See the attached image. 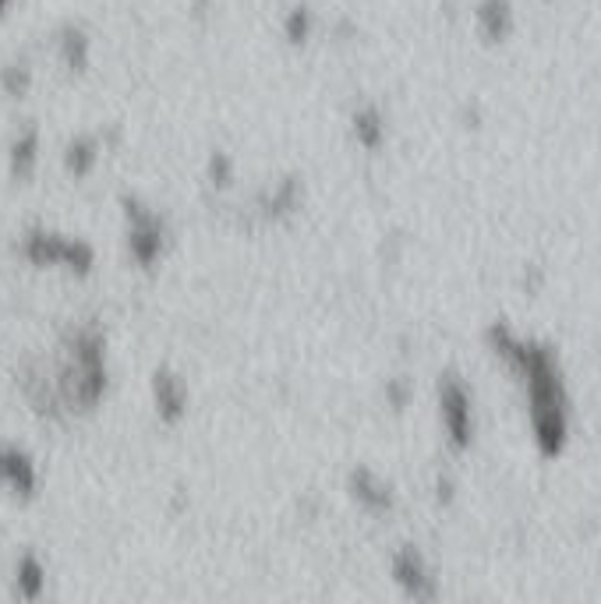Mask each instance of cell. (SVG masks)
I'll list each match as a JSON object with an SVG mask.
<instances>
[{"instance_id": "obj_15", "label": "cell", "mask_w": 601, "mask_h": 604, "mask_svg": "<svg viewBox=\"0 0 601 604\" xmlns=\"http://www.w3.org/2000/svg\"><path fill=\"white\" fill-rule=\"evenodd\" d=\"M209 184H217V188L234 184V160H230L227 152H212L209 155Z\"/></svg>"}, {"instance_id": "obj_9", "label": "cell", "mask_w": 601, "mask_h": 604, "mask_svg": "<svg viewBox=\"0 0 601 604\" xmlns=\"http://www.w3.org/2000/svg\"><path fill=\"white\" fill-rule=\"evenodd\" d=\"M351 495L358 505H364L368 513H390L393 510L390 484H385L375 471H368V466H358V471L351 474Z\"/></svg>"}, {"instance_id": "obj_3", "label": "cell", "mask_w": 601, "mask_h": 604, "mask_svg": "<svg viewBox=\"0 0 601 604\" xmlns=\"http://www.w3.org/2000/svg\"><path fill=\"white\" fill-rule=\"evenodd\" d=\"M22 259L36 269H68L74 276H89L96 265V251L79 238H64V233L36 226L22 233Z\"/></svg>"}, {"instance_id": "obj_16", "label": "cell", "mask_w": 601, "mask_h": 604, "mask_svg": "<svg viewBox=\"0 0 601 604\" xmlns=\"http://www.w3.org/2000/svg\"><path fill=\"white\" fill-rule=\"evenodd\" d=\"M64 53H68L71 71H82V68H86V39H82V36L68 32V39H64Z\"/></svg>"}, {"instance_id": "obj_1", "label": "cell", "mask_w": 601, "mask_h": 604, "mask_svg": "<svg viewBox=\"0 0 601 604\" xmlns=\"http://www.w3.org/2000/svg\"><path fill=\"white\" fill-rule=\"evenodd\" d=\"M492 350L513 368L523 389H528L531 432L538 450L545 456H559L570 435V417H567V389H562L559 361L552 358V350L520 340L507 325L492 329Z\"/></svg>"}, {"instance_id": "obj_5", "label": "cell", "mask_w": 601, "mask_h": 604, "mask_svg": "<svg viewBox=\"0 0 601 604\" xmlns=\"http://www.w3.org/2000/svg\"><path fill=\"white\" fill-rule=\"evenodd\" d=\"M439 417L445 427L453 450H468L474 439V414H471V393L457 375H445L439 385Z\"/></svg>"}, {"instance_id": "obj_12", "label": "cell", "mask_w": 601, "mask_h": 604, "mask_svg": "<svg viewBox=\"0 0 601 604\" xmlns=\"http://www.w3.org/2000/svg\"><path fill=\"white\" fill-rule=\"evenodd\" d=\"M14 591H18V597H29V601H36L47 591V566L40 562V555L26 552L22 558H18V566H14Z\"/></svg>"}, {"instance_id": "obj_2", "label": "cell", "mask_w": 601, "mask_h": 604, "mask_svg": "<svg viewBox=\"0 0 601 604\" xmlns=\"http://www.w3.org/2000/svg\"><path fill=\"white\" fill-rule=\"evenodd\" d=\"M50 368V364H47ZM50 382L61 414H89L107 396V340L96 325L71 329L64 354L50 368Z\"/></svg>"}, {"instance_id": "obj_14", "label": "cell", "mask_w": 601, "mask_h": 604, "mask_svg": "<svg viewBox=\"0 0 601 604\" xmlns=\"http://www.w3.org/2000/svg\"><path fill=\"white\" fill-rule=\"evenodd\" d=\"M354 139L364 145V149H379L382 139H385V128H382V117L375 110H364L354 117Z\"/></svg>"}, {"instance_id": "obj_17", "label": "cell", "mask_w": 601, "mask_h": 604, "mask_svg": "<svg viewBox=\"0 0 601 604\" xmlns=\"http://www.w3.org/2000/svg\"><path fill=\"white\" fill-rule=\"evenodd\" d=\"M4 4H8V0H0V11H4Z\"/></svg>"}, {"instance_id": "obj_11", "label": "cell", "mask_w": 601, "mask_h": 604, "mask_svg": "<svg viewBox=\"0 0 601 604\" xmlns=\"http://www.w3.org/2000/svg\"><path fill=\"white\" fill-rule=\"evenodd\" d=\"M8 167H11V178L14 181H29L32 173H36V167H40V131L36 128H26L18 139L11 142V149H8Z\"/></svg>"}, {"instance_id": "obj_7", "label": "cell", "mask_w": 601, "mask_h": 604, "mask_svg": "<svg viewBox=\"0 0 601 604\" xmlns=\"http://www.w3.org/2000/svg\"><path fill=\"white\" fill-rule=\"evenodd\" d=\"M152 406H157V417L163 424H181L188 414V385L181 382V375H173L170 368H157L152 372Z\"/></svg>"}, {"instance_id": "obj_13", "label": "cell", "mask_w": 601, "mask_h": 604, "mask_svg": "<svg viewBox=\"0 0 601 604\" xmlns=\"http://www.w3.org/2000/svg\"><path fill=\"white\" fill-rule=\"evenodd\" d=\"M100 139H92V134H82V139H74L68 149H64V170L71 178H89L100 163Z\"/></svg>"}, {"instance_id": "obj_6", "label": "cell", "mask_w": 601, "mask_h": 604, "mask_svg": "<svg viewBox=\"0 0 601 604\" xmlns=\"http://www.w3.org/2000/svg\"><path fill=\"white\" fill-rule=\"evenodd\" d=\"M0 489H8L14 499H32L40 489V471L18 445H0Z\"/></svg>"}, {"instance_id": "obj_8", "label": "cell", "mask_w": 601, "mask_h": 604, "mask_svg": "<svg viewBox=\"0 0 601 604\" xmlns=\"http://www.w3.org/2000/svg\"><path fill=\"white\" fill-rule=\"evenodd\" d=\"M393 580L411 597H432L435 594V580H432L429 562H424V555L414 552L411 544H407V548L393 558Z\"/></svg>"}, {"instance_id": "obj_4", "label": "cell", "mask_w": 601, "mask_h": 604, "mask_svg": "<svg viewBox=\"0 0 601 604\" xmlns=\"http://www.w3.org/2000/svg\"><path fill=\"white\" fill-rule=\"evenodd\" d=\"M121 205L128 220V255L139 269H152L167 251V238H170L167 220L157 209H149L142 199H131V194H124Z\"/></svg>"}, {"instance_id": "obj_10", "label": "cell", "mask_w": 601, "mask_h": 604, "mask_svg": "<svg viewBox=\"0 0 601 604\" xmlns=\"http://www.w3.org/2000/svg\"><path fill=\"white\" fill-rule=\"evenodd\" d=\"M304 202V184L298 178H287L280 184L269 188L262 199H259V212L266 220H287V217H294V212L301 209Z\"/></svg>"}]
</instances>
